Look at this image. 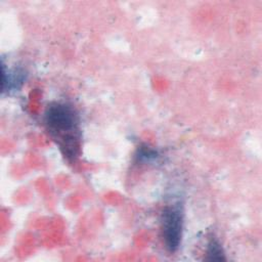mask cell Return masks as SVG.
Masks as SVG:
<instances>
[{
  "instance_id": "obj_1",
  "label": "cell",
  "mask_w": 262,
  "mask_h": 262,
  "mask_svg": "<svg viewBox=\"0 0 262 262\" xmlns=\"http://www.w3.org/2000/svg\"><path fill=\"white\" fill-rule=\"evenodd\" d=\"M45 124L50 133L58 139L65 156L74 159L79 151L78 118L75 111L66 104H51L45 112Z\"/></svg>"
},
{
  "instance_id": "obj_2",
  "label": "cell",
  "mask_w": 262,
  "mask_h": 262,
  "mask_svg": "<svg viewBox=\"0 0 262 262\" xmlns=\"http://www.w3.org/2000/svg\"><path fill=\"white\" fill-rule=\"evenodd\" d=\"M163 239L166 248L175 252L180 245L183 237V214L175 207L166 208L162 214Z\"/></svg>"
},
{
  "instance_id": "obj_3",
  "label": "cell",
  "mask_w": 262,
  "mask_h": 262,
  "mask_svg": "<svg viewBox=\"0 0 262 262\" xmlns=\"http://www.w3.org/2000/svg\"><path fill=\"white\" fill-rule=\"evenodd\" d=\"M206 260L210 261H223L226 260L225 252L223 247L218 243L216 240H211L208 244L207 248V257Z\"/></svg>"
},
{
  "instance_id": "obj_4",
  "label": "cell",
  "mask_w": 262,
  "mask_h": 262,
  "mask_svg": "<svg viewBox=\"0 0 262 262\" xmlns=\"http://www.w3.org/2000/svg\"><path fill=\"white\" fill-rule=\"evenodd\" d=\"M24 79H25L24 72L14 70L11 73H8V79L3 80V89L6 87V84H8V89L17 88L24 82Z\"/></svg>"
},
{
  "instance_id": "obj_5",
  "label": "cell",
  "mask_w": 262,
  "mask_h": 262,
  "mask_svg": "<svg viewBox=\"0 0 262 262\" xmlns=\"http://www.w3.org/2000/svg\"><path fill=\"white\" fill-rule=\"evenodd\" d=\"M138 159L142 161H150L152 159H155L157 157V153L149 148H142L139 150L138 153Z\"/></svg>"
}]
</instances>
